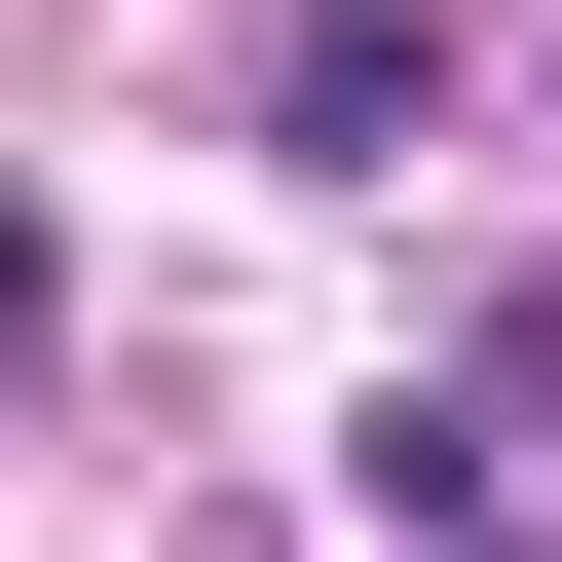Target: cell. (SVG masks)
<instances>
[{"label":"cell","instance_id":"obj_1","mask_svg":"<svg viewBox=\"0 0 562 562\" xmlns=\"http://www.w3.org/2000/svg\"><path fill=\"white\" fill-rule=\"evenodd\" d=\"M262 150H413L450 113V38H413V0H262V76H225Z\"/></svg>","mask_w":562,"mask_h":562},{"label":"cell","instance_id":"obj_2","mask_svg":"<svg viewBox=\"0 0 562 562\" xmlns=\"http://www.w3.org/2000/svg\"><path fill=\"white\" fill-rule=\"evenodd\" d=\"M487 413H562V262H525V301H487Z\"/></svg>","mask_w":562,"mask_h":562},{"label":"cell","instance_id":"obj_3","mask_svg":"<svg viewBox=\"0 0 562 562\" xmlns=\"http://www.w3.org/2000/svg\"><path fill=\"white\" fill-rule=\"evenodd\" d=\"M0 375H38V188H0Z\"/></svg>","mask_w":562,"mask_h":562}]
</instances>
